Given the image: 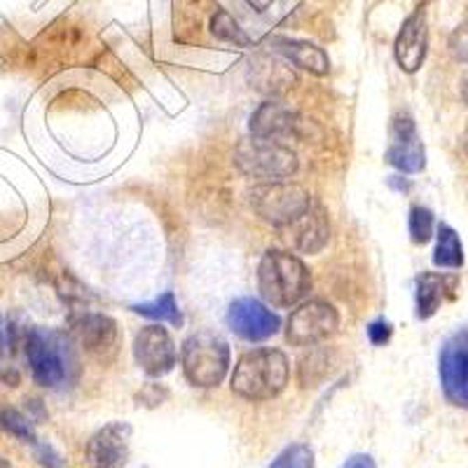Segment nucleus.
<instances>
[{
  "label": "nucleus",
  "instance_id": "nucleus-1",
  "mask_svg": "<svg viewBox=\"0 0 468 468\" xmlns=\"http://www.w3.org/2000/svg\"><path fill=\"white\" fill-rule=\"evenodd\" d=\"M291 378V366L282 349L261 346V349L246 351L234 366L229 387L244 400H271L286 388Z\"/></svg>",
  "mask_w": 468,
  "mask_h": 468
},
{
  "label": "nucleus",
  "instance_id": "nucleus-2",
  "mask_svg": "<svg viewBox=\"0 0 468 468\" xmlns=\"http://www.w3.org/2000/svg\"><path fill=\"white\" fill-rule=\"evenodd\" d=\"M258 291L271 307H295L312 291V274L298 256L286 250H267L258 265Z\"/></svg>",
  "mask_w": 468,
  "mask_h": 468
},
{
  "label": "nucleus",
  "instance_id": "nucleus-3",
  "mask_svg": "<svg viewBox=\"0 0 468 468\" xmlns=\"http://www.w3.org/2000/svg\"><path fill=\"white\" fill-rule=\"evenodd\" d=\"M28 367L36 384L45 388H58L70 382L75 370V356L69 340L61 333L48 328H31L24 342Z\"/></svg>",
  "mask_w": 468,
  "mask_h": 468
},
{
  "label": "nucleus",
  "instance_id": "nucleus-4",
  "mask_svg": "<svg viewBox=\"0 0 468 468\" xmlns=\"http://www.w3.org/2000/svg\"><path fill=\"white\" fill-rule=\"evenodd\" d=\"M234 165L253 181L262 183H282L291 181V176L298 171V154L292 153L291 145L283 141L261 139L249 136L241 139L234 148Z\"/></svg>",
  "mask_w": 468,
  "mask_h": 468
},
{
  "label": "nucleus",
  "instance_id": "nucleus-5",
  "mask_svg": "<svg viewBox=\"0 0 468 468\" xmlns=\"http://www.w3.org/2000/svg\"><path fill=\"white\" fill-rule=\"evenodd\" d=\"M183 375L192 387H218L229 370V345L216 330L192 333L181 349Z\"/></svg>",
  "mask_w": 468,
  "mask_h": 468
},
{
  "label": "nucleus",
  "instance_id": "nucleus-6",
  "mask_svg": "<svg viewBox=\"0 0 468 468\" xmlns=\"http://www.w3.org/2000/svg\"><path fill=\"white\" fill-rule=\"evenodd\" d=\"M250 207L265 223L274 228H291L312 208V195L291 181L262 183L250 192Z\"/></svg>",
  "mask_w": 468,
  "mask_h": 468
},
{
  "label": "nucleus",
  "instance_id": "nucleus-7",
  "mask_svg": "<svg viewBox=\"0 0 468 468\" xmlns=\"http://www.w3.org/2000/svg\"><path fill=\"white\" fill-rule=\"evenodd\" d=\"M340 328V314L325 300L300 304L286 324V340L295 346H316L333 337Z\"/></svg>",
  "mask_w": 468,
  "mask_h": 468
},
{
  "label": "nucleus",
  "instance_id": "nucleus-8",
  "mask_svg": "<svg viewBox=\"0 0 468 468\" xmlns=\"http://www.w3.org/2000/svg\"><path fill=\"white\" fill-rule=\"evenodd\" d=\"M133 361L150 378H162L178 366V349L162 324L145 325L133 337Z\"/></svg>",
  "mask_w": 468,
  "mask_h": 468
},
{
  "label": "nucleus",
  "instance_id": "nucleus-9",
  "mask_svg": "<svg viewBox=\"0 0 468 468\" xmlns=\"http://www.w3.org/2000/svg\"><path fill=\"white\" fill-rule=\"evenodd\" d=\"M228 328L246 342H265L282 328L279 319L265 303L256 298H237L228 307Z\"/></svg>",
  "mask_w": 468,
  "mask_h": 468
},
{
  "label": "nucleus",
  "instance_id": "nucleus-10",
  "mask_svg": "<svg viewBox=\"0 0 468 468\" xmlns=\"http://www.w3.org/2000/svg\"><path fill=\"white\" fill-rule=\"evenodd\" d=\"M438 373L447 403L468 410V333L445 342L438 361Z\"/></svg>",
  "mask_w": 468,
  "mask_h": 468
},
{
  "label": "nucleus",
  "instance_id": "nucleus-11",
  "mask_svg": "<svg viewBox=\"0 0 468 468\" xmlns=\"http://www.w3.org/2000/svg\"><path fill=\"white\" fill-rule=\"evenodd\" d=\"M132 454V426L111 421L87 441L85 459L90 468H124Z\"/></svg>",
  "mask_w": 468,
  "mask_h": 468
},
{
  "label": "nucleus",
  "instance_id": "nucleus-12",
  "mask_svg": "<svg viewBox=\"0 0 468 468\" xmlns=\"http://www.w3.org/2000/svg\"><path fill=\"white\" fill-rule=\"evenodd\" d=\"M387 162L403 174H417L426 166L424 144L417 133L415 120L408 112H399L391 122V144L387 148Z\"/></svg>",
  "mask_w": 468,
  "mask_h": 468
},
{
  "label": "nucleus",
  "instance_id": "nucleus-13",
  "mask_svg": "<svg viewBox=\"0 0 468 468\" xmlns=\"http://www.w3.org/2000/svg\"><path fill=\"white\" fill-rule=\"evenodd\" d=\"M250 136H261V139H298L303 136V120L291 106L282 101H265L253 111L249 120Z\"/></svg>",
  "mask_w": 468,
  "mask_h": 468
},
{
  "label": "nucleus",
  "instance_id": "nucleus-14",
  "mask_svg": "<svg viewBox=\"0 0 468 468\" xmlns=\"http://www.w3.org/2000/svg\"><path fill=\"white\" fill-rule=\"evenodd\" d=\"M429 49V28H426L424 12H415L400 27L394 43V57L405 73H417L421 69Z\"/></svg>",
  "mask_w": 468,
  "mask_h": 468
},
{
  "label": "nucleus",
  "instance_id": "nucleus-15",
  "mask_svg": "<svg viewBox=\"0 0 468 468\" xmlns=\"http://www.w3.org/2000/svg\"><path fill=\"white\" fill-rule=\"evenodd\" d=\"M75 335L80 340L82 349H87L91 356L108 361L117 351V325L106 314H85L75 319Z\"/></svg>",
  "mask_w": 468,
  "mask_h": 468
},
{
  "label": "nucleus",
  "instance_id": "nucleus-16",
  "mask_svg": "<svg viewBox=\"0 0 468 468\" xmlns=\"http://www.w3.org/2000/svg\"><path fill=\"white\" fill-rule=\"evenodd\" d=\"M291 228H295V246H298L300 253L314 256V253H319L330 239L328 216H325L324 208L314 207V204H312V208L304 213L298 223H292Z\"/></svg>",
  "mask_w": 468,
  "mask_h": 468
},
{
  "label": "nucleus",
  "instance_id": "nucleus-17",
  "mask_svg": "<svg viewBox=\"0 0 468 468\" xmlns=\"http://www.w3.org/2000/svg\"><path fill=\"white\" fill-rule=\"evenodd\" d=\"M271 45L298 69L312 75H328L330 58L319 45L304 43V40H288V37H277V40H271Z\"/></svg>",
  "mask_w": 468,
  "mask_h": 468
},
{
  "label": "nucleus",
  "instance_id": "nucleus-18",
  "mask_svg": "<svg viewBox=\"0 0 468 468\" xmlns=\"http://www.w3.org/2000/svg\"><path fill=\"white\" fill-rule=\"evenodd\" d=\"M454 279H447L436 271H424L420 279H417V319H431L436 314L441 304L445 303L447 295H452Z\"/></svg>",
  "mask_w": 468,
  "mask_h": 468
},
{
  "label": "nucleus",
  "instance_id": "nucleus-19",
  "mask_svg": "<svg viewBox=\"0 0 468 468\" xmlns=\"http://www.w3.org/2000/svg\"><path fill=\"white\" fill-rule=\"evenodd\" d=\"M433 262L445 270H459L463 265V246L459 234L447 223L436 228V250H433Z\"/></svg>",
  "mask_w": 468,
  "mask_h": 468
},
{
  "label": "nucleus",
  "instance_id": "nucleus-20",
  "mask_svg": "<svg viewBox=\"0 0 468 468\" xmlns=\"http://www.w3.org/2000/svg\"><path fill=\"white\" fill-rule=\"evenodd\" d=\"M132 312L136 314L145 316V319L153 321H166V324L176 325V328H181L183 325V314L181 307H178V300L171 291L162 292L160 298L150 300V303H141V304H132Z\"/></svg>",
  "mask_w": 468,
  "mask_h": 468
},
{
  "label": "nucleus",
  "instance_id": "nucleus-21",
  "mask_svg": "<svg viewBox=\"0 0 468 468\" xmlns=\"http://www.w3.org/2000/svg\"><path fill=\"white\" fill-rule=\"evenodd\" d=\"M314 450L307 442H292V445L283 447L277 459L270 463V468H314Z\"/></svg>",
  "mask_w": 468,
  "mask_h": 468
},
{
  "label": "nucleus",
  "instance_id": "nucleus-22",
  "mask_svg": "<svg viewBox=\"0 0 468 468\" xmlns=\"http://www.w3.org/2000/svg\"><path fill=\"white\" fill-rule=\"evenodd\" d=\"M211 31H213V36L220 37V40H225V43L241 45V48H249L250 45V37L241 31L239 24L234 22L232 15L225 10H218L216 15H213Z\"/></svg>",
  "mask_w": 468,
  "mask_h": 468
},
{
  "label": "nucleus",
  "instance_id": "nucleus-23",
  "mask_svg": "<svg viewBox=\"0 0 468 468\" xmlns=\"http://www.w3.org/2000/svg\"><path fill=\"white\" fill-rule=\"evenodd\" d=\"M408 228L415 244H426V241H431L433 232H436V218L426 207H412L410 208Z\"/></svg>",
  "mask_w": 468,
  "mask_h": 468
},
{
  "label": "nucleus",
  "instance_id": "nucleus-24",
  "mask_svg": "<svg viewBox=\"0 0 468 468\" xmlns=\"http://www.w3.org/2000/svg\"><path fill=\"white\" fill-rule=\"evenodd\" d=\"M0 426H5L12 436L22 438L24 442H36V431H33V424L27 417L15 408H0Z\"/></svg>",
  "mask_w": 468,
  "mask_h": 468
},
{
  "label": "nucleus",
  "instance_id": "nucleus-25",
  "mask_svg": "<svg viewBox=\"0 0 468 468\" xmlns=\"http://www.w3.org/2000/svg\"><path fill=\"white\" fill-rule=\"evenodd\" d=\"M447 49H450L452 58H457L462 64H468V19L454 28L450 40H447Z\"/></svg>",
  "mask_w": 468,
  "mask_h": 468
},
{
  "label": "nucleus",
  "instance_id": "nucleus-26",
  "mask_svg": "<svg viewBox=\"0 0 468 468\" xmlns=\"http://www.w3.org/2000/svg\"><path fill=\"white\" fill-rule=\"evenodd\" d=\"M366 333H367V340L373 342L375 346H382L391 340V335H394V325L388 324L387 319H375L367 324Z\"/></svg>",
  "mask_w": 468,
  "mask_h": 468
},
{
  "label": "nucleus",
  "instance_id": "nucleus-27",
  "mask_svg": "<svg viewBox=\"0 0 468 468\" xmlns=\"http://www.w3.org/2000/svg\"><path fill=\"white\" fill-rule=\"evenodd\" d=\"M33 447H36L37 462L43 463L45 468H69L66 459L61 457V454H58L52 445H45V442L36 441L33 442Z\"/></svg>",
  "mask_w": 468,
  "mask_h": 468
},
{
  "label": "nucleus",
  "instance_id": "nucleus-28",
  "mask_svg": "<svg viewBox=\"0 0 468 468\" xmlns=\"http://www.w3.org/2000/svg\"><path fill=\"white\" fill-rule=\"evenodd\" d=\"M342 468H378V463L370 454H354L342 463Z\"/></svg>",
  "mask_w": 468,
  "mask_h": 468
},
{
  "label": "nucleus",
  "instance_id": "nucleus-29",
  "mask_svg": "<svg viewBox=\"0 0 468 468\" xmlns=\"http://www.w3.org/2000/svg\"><path fill=\"white\" fill-rule=\"evenodd\" d=\"M274 3H277V0H246V5L256 12H267Z\"/></svg>",
  "mask_w": 468,
  "mask_h": 468
},
{
  "label": "nucleus",
  "instance_id": "nucleus-30",
  "mask_svg": "<svg viewBox=\"0 0 468 468\" xmlns=\"http://www.w3.org/2000/svg\"><path fill=\"white\" fill-rule=\"evenodd\" d=\"M7 354V330L5 324H3V316H0V358Z\"/></svg>",
  "mask_w": 468,
  "mask_h": 468
},
{
  "label": "nucleus",
  "instance_id": "nucleus-31",
  "mask_svg": "<svg viewBox=\"0 0 468 468\" xmlns=\"http://www.w3.org/2000/svg\"><path fill=\"white\" fill-rule=\"evenodd\" d=\"M463 101H466V106H468V78H466V82H463Z\"/></svg>",
  "mask_w": 468,
  "mask_h": 468
},
{
  "label": "nucleus",
  "instance_id": "nucleus-32",
  "mask_svg": "<svg viewBox=\"0 0 468 468\" xmlns=\"http://www.w3.org/2000/svg\"><path fill=\"white\" fill-rule=\"evenodd\" d=\"M0 468H12V466H10V463H7V462H5V459L0 457Z\"/></svg>",
  "mask_w": 468,
  "mask_h": 468
}]
</instances>
